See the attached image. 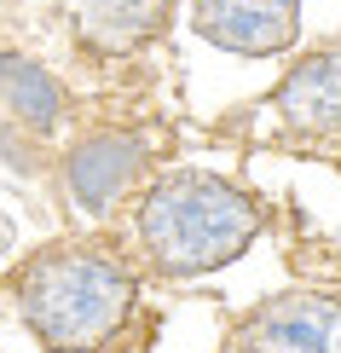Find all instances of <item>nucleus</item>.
<instances>
[{
    "mask_svg": "<svg viewBox=\"0 0 341 353\" xmlns=\"http://www.w3.org/2000/svg\"><path fill=\"white\" fill-rule=\"evenodd\" d=\"M197 35L237 58H272L301 35V0H197Z\"/></svg>",
    "mask_w": 341,
    "mask_h": 353,
    "instance_id": "39448f33",
    "label": "nucleus"
},
{
    "mask_svg": "<svg viewBox=\"0 0 341 353\" xmlns=\"http://www.w3.org/2000/svg\"><path fill=\"white\" fill-rule=\"evenodd\" d=\"M243 353H341V296L324 290H289V296L255 307L237 330Z\"/></svg>",
    "mask_w": 341,
    "mask_h": 353,
    "instance_id": "20e7f679",
    "label": "nucleus"
},
{
    "mask_svg": "<svg viewBox=\"0 0 341 353\" xmlns=\"http://www.w3.org/2000/svg\"><path fill=\"white\" fill-rule=\"evenodd\" d=\"M168 0H76V35L99 58H127L162 29Z\"/></svg>",
    "mask_w": 341,
    "mask_h": 353,
    "instance_id": "0eeeda50",
    "label": "nucleus"
},
{
    "mask_svg": "<svg viewBox=\"0 0 341 353\" xmlns=\"http://www.w3.org/2000/svg\"><path fill=\"white\" fill-rule=\"evenodd\" d=\"M139 174H145V139L127 128H99L64 151V197L87 220H105L127 203Z\"/></svg>",
    "mask_w": 341,
    "mask_h": 353,
    "instance_id": "7ed1b4c3",
    "label": "nucleus"
},
{
    "mask_svg": "<svg viewBox=\"0 0 341 353\" xmlns=\"http://www.w3.org/2000/svg\"><path fill=\"white\" fill-rule=\"evenodd\" d=\"M260 226H266L260 203L243 185L203 168H174L151 180L133 209L139 255L162 278H203L214 267H231L260 238Z\"/></svg>",
    "mask_w": 341,
    "mask_h": 353,
    "instance_id": "f03ea898",
    "label": "nucleus"
},
{
    "mask_svg": "<svg viewBox=\"0 0 341 353\" xmlns=\"http://www.w3.org/2000/svg\"><path fill=\"white\" fill-rule=\"evenodd\" d=\"M278 116L295 134H341V47H318L278 81Z\"/></svg>",
    "mask_w": 341,
    "mask_h": 353,
    "instance_id": "423d86ee",
    "label": "nucleus"
},
{
    "mask_svg": "<svg viewBox=\"0 0 341 353\" xmlns=\"http://www.w3.org/2000/svg\"><path fill=\"white\" fill-rule=\"evenodd\" d=\"M12 307L47 353H110L139 319V278L99 243H52L18 267Z\"/></svg>",
    "mask_w": 341,
    "mask_h": 353,
    "instance_id": "f257e3e1",
    "label": "nucleus"
},
{
    "mask_svg": "<svg viewBox=\"0 0 341 353\" xmlns=\"http://www.w3.org/2000/svg\"><path fill=\"white\" fill-rule=\"evenodd\" d=\"M0 105H6L12 128L23 134H52L64 122V87H58L35 58L0 47Z\"/></svg>",
    "mask_w": 341,
    "mask_h": 353,
    "instance_id": "6e6552de",
    "label": "nucleus"
},
{
    "mask_svg": "<svg viewBox=\"0 0 341 353\" xmlns=\"http://www.w3.org/2000/svg\"><path fill=\"white\" fill-rule=\"evenodd\" d=\"M0 151H12V134H6V128H0Z\"/></svg>",
    "mask_w": 341,
    "mask_h": 353,
    "instance_id": "1a4fd4ad",
    "label": "nucleus"
}]
</instances>
